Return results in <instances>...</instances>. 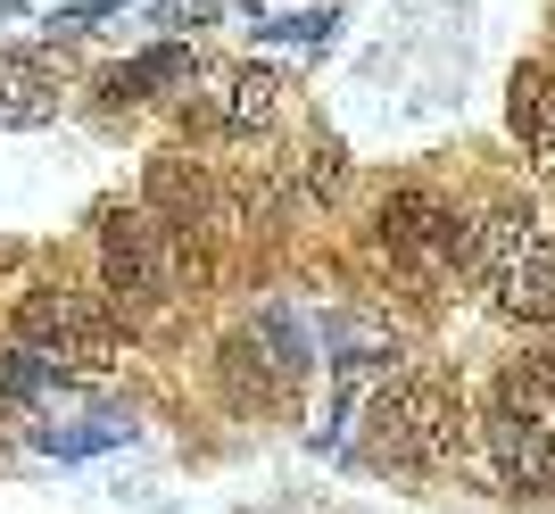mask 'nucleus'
<instances>
[{
  "instance_id": "f257e3e1",
  "label": "nucleus",
  "mask_w": 555,
  "mask_h": 514,
  "mask_svg": "<svg viewBox=\"0 0 555 514\" xmlns=\"http://www.w3.org/2000/svg\"><path fill=\"white\" fill-rule=\"evenodd\" d=\"M373 440H382V457L423 465V473L456 465V457H464V407H456V390H440V382L382 390V407H373Z\"/></svg>"
},
{
  "instance_id": "f03ea898",
  "label": "nucleus",
  "mask_w": 555,
  "mask_h": 514,
  "mask_svg": "<svg viewBox=\"0 0 555 514\" xmlns=\"http://www.w3.org/2000/svg\"><path fill=\"white\" fill-rule=\"evenodd\" d=\"M17 340L34 357H67V365H108L116 357V324H108V307L83 299V291H25L17 307Z\"/></svg>"
},
{
  "instance_id": "7ed1b4c3",
  "label": "nucleus",
  "mask_w": 555,
  "mask_h": 514,
  "mask_svg": "<svg viewBox=\"0 0 555 514\" xmlns=\"http://www.w3.org/2000/svg\"><path fill=\"white\" fill-rule=\"evenodd\" d=\"M481 257H489V282H498V316L547 324L555 316V233H531V216H498Z\"/></svg>"
},
{
  "instance_id": "20e7f679",
  "label": "nucleus",
  "mask_w": 555,
  "mask_h": 514,
  "mask_svg": "<svg viewBox=\"0 0 555 514\" xmlns=\"http://www.w3.org/2000/svg\"><path fill=\"white\" fill-rule=\"evenodd\" d=\"M100 274L116 299H166L175 291V241L150 208H108L100 216Z\"/></svg>"
},
{
  "instance_id": "39448f33",
  "label": "nucleus",
  "mask_w": 555,
  "mask_h": 514,
  "mask_svg": "<svg viewBox=\"0 0 555 514\" xmlns=\"http://www.w3.org/2000/svg\"><path fill=\"white\" fill-rule=\"evenodd\" d=\"M382 241H390V257H423V266H448V257L481 249V233L448 208L440 191H390L382 200Z\"/></svg>"
},
{
  "instance_id": "423d86ee",
  "label": "nucleus",
  "mask_w": 555,
  "mask_h": 514,
  "mask_svg": "<svg viewBox=\"0 0 555 514\" xmlns=\"http://www.w3.org/2000/svg\"><path fill=\"white\" fill-rule=\"evenodd\" d=\"M489 457H498V481L522 498H539L555 481V432L539 415H514V407H498L489 415Z\"/></svg>"
},
{
  "instance_id": "0eeeda50",
  "label": "nucleus",
  "mask_w": 555,
  "mask_h": 514,
  "mask_svg": "<svg viewBox=\"0 0 555 514\" xmlns=\"http://www.w3.org/2000/svg\"><path fill=\"white\" fill-rule=\"evenodd\" d=\"M274 67H224L216 75V92L199 100V117L216 125V133H266L274 125Z\"/></svg>"
},
{
  "instance_id": "6e6552de",
  "label": "nucleus",
  "mask_w": 555,
  "mask_h": 514,
  "mask_svg": "<svg viewBox=\"0 0 555 514\" xmlns=\"http://www.w3.org/2000/svg\"><path fill=\"white\" fill-rule=\"evenodd\" d=\"M59 117V83H50L34 59H17V50H0V125H17V133H34V125Z\"/></svg>"
},
{
  "instance_id": "1a4fd4ad",
  "label": "nucleus",
  "mask_w": 555,
  "mask_h": 514,
  "mask_svg": "<svg viewBox=\"0 0 555 514\" xmlns=\"http://www.w3.org/2000/svg\"><path fill=\"white\" fill-rule=\"evenodd\" d=\"M506 117H514V133L531 141V158L555 175V75H547V67H522V75H514Z\"/></svg>"
},
{
  "instance_id": "9d476101",
  "label": "nucleus",
  "mask_w": 555,
  "mask_h": 514,
  "mask_svg": "<svg viewBox=\"0 0 555 514\" xmlns=\"http://www.w3.org/2000/svg\"><path fill=\"white\" fill-rule=\"evenodd\" d=\"M166 83H191L183 42H158V50H141V59H125V67L108 75V100H150V92H166Z\"/></svg>"
},
{
  "instance_id": "9b49d317",
  "label": "nucleus",
  "mask_w": 555,
  "mask_h": 514,
  "mask_svg": "<svg viewBox=\"0 0 555 514\" xmlns=\"http://www.w3.org/2000/svg\"><path fill=\"white\" fill-rule=\"evenodd\" d=\"M150 200H158V208H183V224H191V208L208 200V175L183 166V158H158V166H150Z\"/></svg>"
},
{
  "instance_id": "f8f14e48",
  "label": "nucleus",
  "mask_w": 555,
  "mask_h": 514,
  "mask_svg": "<svg viewBox=\"0 0 555 514\" xmlns=\"http://www.w3.org/2000/svg\"><path fill=\"white\" fill-rule=\"evenodd\" d=\"M125 440V423H83V432H42L50 457H92V448H116Z\"/></svg>"
},
{
  "instance_id": "ddd939ff",
  "label": "nucleus",
  "mask_w": 555,
  "mask_h": 514,
  "mask_svg": "<svg viewBox=\"0 0 555 514\" xmlns=\"http://www.w3.org/2000/svg\"><path fill=\"white\" fill-rule=\"evenodd\" d=\"M332 9H307V17H274V25H257V34H266V42H332Z\"/></svg>"
},
{
  "instance_id": "4468645a",
  "label": "nucleus",
  "mask_w": 555,
  "mask_h": 514,
  "mask_svg": "<svg viewBox=\"0 0 555 514\" xmlns=\"http://www.w3.org/2000/svg\"><path fill=\"white\" fill-rule=\"evenodd\" d=\"M340 175H348V158H340V150H307L299 191H307V200H332V191H340Z\"/></svg>"
}]
</instances>
